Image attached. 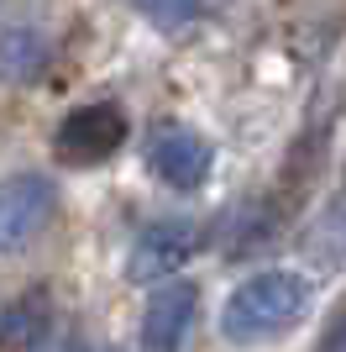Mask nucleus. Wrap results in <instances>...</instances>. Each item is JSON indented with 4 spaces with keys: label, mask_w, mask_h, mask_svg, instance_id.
I'll return each instance as SVG.
<instances>
[{
    "label": "nucleus",
    "mask_w": 346,
    "mask_h": 352,
    "mask_svg": "<svg viewBox=\"0 0 346 352\" xmlns=\"http://www.w3.org/2000/svg\"><path fill=\"white\" fill-rule=\"evenodd\" d=\"M147 163H152V174L173 190H200L210 168H216V147L205 142L200 132H189V126H163L147 147Z\"/></svg>",
    "instance_id": "nucleus-4"
},
{
    "label": "nucleus",
    "mask_w": 346,
    "mask_h": 352,
    "mask_svg": "<svg viewBox=\"0 0 346 352\" xmlns=\"http://www.w3.org/2000/svg\"><path fill=\"white\" fill-rule=\"evenodd\" d=\"M194 310H200V289L189 279H168L152 289L142 310V347L147 352H178L194 326Z\"/></svg>",
    "instance_id": "nucleus-5"
},
{
    "label": "nucleus",
    "mask_w": 346,
    "mask_h": 352,
    "mask_svg": "<svg viewBox=\"0 0 346 352\" xmlns=\"http://www.w3.org/2000/svg\"><path fill=\"white\" fill-rule=\"evenodd\" d=\"M331 352H346V326H341V331L331 337Z\"/></svg>",
    "instance_id": "nucleus-11"
},
{
    "label": "nucleus",
    "mask_w": 346,
    "mask_h": 352,
    "mask_svg": "<svg viewBox=\"0 0 346 352\" xmlns=\"http://www.w3.org/2000/svg\"><path fill=\"white\" fill-rule=\"evenodd\" d=\"M147 21H158V27H189L194 16H200L205 0H131Z\"/></svg>",
    "instance_id": "nucleus-8"
},
{
    "label": "nucleus",
    "mask_w": 346,
    "mask_h": 352,
    "mask_svg": "<svg viewBox=\"0 0 346 352\" xmlns=\"http://www.w3.org/2000/svg\"><path fill=\"white\" fill-rule=\"evenodd\" d=\"M53 216V184L43 174H16L0 184V248H21L27 236L43 232Z\"/></svg>",
    "instance_id": "nucleus-6"
},
{
    "label": "nucleus",
    "mask_w": 346,
    "mask_h": 352,
    "mask_svg": "<svg viewBox=\"0 0 346 352\" xmlns=\"http://www.w3.org/2000/svg\"><path fill=\"white\" fill-rule=\"evenodd\" d=\"M37 316H43V294H27V305H16L11 316L0 321V337H5V342H37V337H43Z\"/></svg>",
    "instance_id": "nucleus-9"
},
{
    "label": "nucleus",
    "mask_w": 346,
    "mask_h": 352,
    "mask_svg": "<svg viewBox=\"0 0 346 352\" xmlns=\"http://www.w3.org/2000/svg\"><path fill=\"white\" fill-rule=\"evenodd\" d=\"M32 352H84V342L73 337V331H43V337L32 342Z\"/></svg>",
    "instance_id": "nucleus-10"
},
{
    "label": "nucleus",
    "mask_w": 346,
    "mask_h": 352,
    "mask_svg": "<svg viewBox=\"0 0 346 352\" xmlns=\"http://www.w3.org/2000/svg\"><path fill=\"white\" fill-rule=\"evenodd\" d=\"M194 248H200V226H194L189 216L147 221L142 232H137V242H131L126 279H137V284L163 279V274H173V268L184 263V258H194Z\"/></svg>",
    "instance_id": "nucleus-2"
},
{
    "label": "nucleus",
    "mask_w": 346,
    "mask_h": 352,
    "mask_svg": "<svg viewBox=\"0 0 346 352\" xmlns=\"http://www.w3.org/2000/svg\"><path fill=\"white\" fill-rule=\"evenodd\" d=\"M43 63H47L43 32H32V27L0 32V79H5V85H21V79H32Z\"/></svg>",
    "instance_id": "nucleus-7"
},
{
    "label": "nucleus",
    "mask_w": 346,
    "mask_h": 352,
    "mask_svg": "<svg viewBox=\"0 0 346 352\" xmlns=\"http://www.w3.org/2000/svg\"><path fill=\"white\" fill-rule=\"evenodd\" d=\"M126 142V116L115 105H79L58 126V158L63 163H100Z\"/></svg>",
    "instance_id": "nucleus-3"
},
{
    "label": "nucleus",
    "mask_w": 346,
    "mask_h": 352,
    "mask_svg": "<svg viewBox=\"0 0 346 352\" xmlns=\"http://www.w3.org/2000/svg\"><path fill=\"white\" fill-rule=\"evenodd\" d=\"M310 300H315V284L304 274L262 268L231 289L226 310H220V331H226V342H268L288 326H299L310 316Z\"/></svg>",
    "instance_id": "nucleus-1"
}]
</instances>
